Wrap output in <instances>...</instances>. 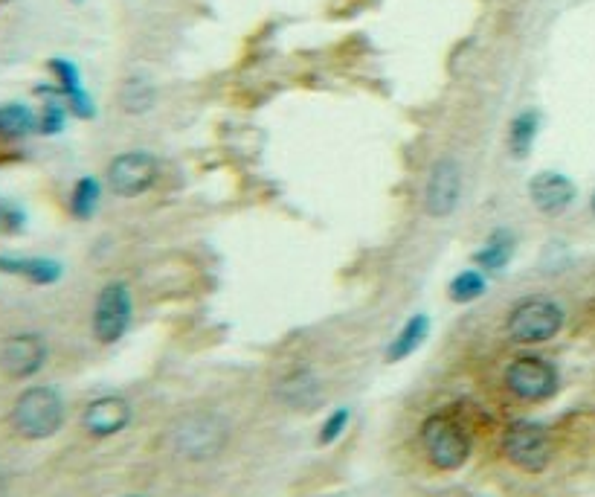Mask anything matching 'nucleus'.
<instances>
[{
  "label": "nucleus",
  "mask_w": 595,
  "mask_h": 497,
  "mask_svg": "<svg viewBox=\"0 0 595 497\" xmlns=\"http://www.w3.org/2000/svg\"><path fill=\"white\" fill-rule=\"evenodd\" d=\"M9 422L21 439H30V442L50 439L59 434L64 425V402L53 387H30L15 399Z\"/></svg>",
  "instance_id": "obj_1"
},
{
  "label": "nucleus",
  "mask_w": 595,
  "mask_h": 497,
  "mask_svg": "<svg viewBox=\"0 0 595 497\" xmlns=\"http://www.w3.org/2000/svg\"><path fill=\"white\" fill-rule=\"evenodd\" d=\"M421 451L439 471H459L471 460V434L450 413H433L421 425Z\"/></svg>",
  "instance_id": "obj_2"
},
{
  "label": "nucleus",
  "mask_w": 595,
  "mask_h": 497,
  "mask_svg": "<svg viewBox=\"0 0 595 497\" xmlns=\"http://www.w3.org/2000/svg\"><path fill=\"white\" fill-rule=\"evenodd\" d=\"M230 439V431L227 425L212 416V413H189L183 416L178 425L172 428V448L175 454L183 457V460H192V463H204V460H212L224 451Z\"/></svg>",
  "instance_id": "obj_3"
},
{
  "label": "nucleus",
  "mask_w": 595,
  "mask_h": 497,
  "mask_svg": "<svg viewBox=\"0 0 595 497\" xmlns=\"http://www.w3.org/2000/svg\"><path fill=\"white\" fill-rule=\"evenodd\" d=\"M503 454L514 468H520L526 474H540L552 463L555 445H552L549 431L540 422L517 419L503 434Z\"/></svg>",
  "instance_id": "obj_4"
},
{
  "label": "nucleus",
  "mask_w": 595,
  "mask_h": 497,
  "mask_svg": "<svg viewBox=\"0 0 595 497\" xmlns=\"http://www.w3.org/2000/svg\"><path fill=\"white\" fill-rule=\"evenodd\" d=\"M561 329H564V309L543 297L517 303L506 320L508 341L523 343V346L552 341Z\"/></svg>",
  "instance_id": "obj_5"
},
{
  "label": "nucleus",
  "mask_w": 595,
  "mask_h": 497,
  "mask_svg": "<svg viewBox=\"0 0 595 497\" xmlns=\"http://www.w3.org/2000/svg\"><path fill=\"white\" fill-rule=\"evenodd\" d=\"M506 387L520 402H546L558 393V370L543 355H517L506 367Z\"/></svg>",
  "instance_id": "obj_6"
},
{
  "label": "nucleus",
  "mask_w": 595,
  "mask_h": 497,
  "mask_svg": "<svg viewBox=\"0 0 595 497\" xmlns=\"http://www.w3.org/2000/svg\"><path fill=\"white\" fill-rule=\"evenodd\" d=\"M134 317L131 291L125 282H108L102 285L96 306H93V338L99 343H117Z\"/></svg>",
  "instance_id": "obj_7"
},
{
  "label": "nucleus",
  "mask_w": 595,
  "mask_h": 497,
  "mask_svg": "<svg viewBox=\"0 0 595 497\" xmlns=\"http://www.w3.org/2000/svg\"><path fill=\"white\" fill-rule=\"evenodd\" d=\"M160 178V163L149 152H125L108 163V187L122 198H137L149 192Z\"/></svg>",
  "instance_id": "obj_8"
},
{
  "label": "nucleus",
  "mask_w": 595,
  "mask_h": 497,
  "mask_svg": "<svg viewBox=\"0 0 595 497\" xmlns=\"http://www.w3.org/2000/svg\"><path fill=\"white\" fill-rule=\"evenodd\" d=\"M47 364V343L35 332H18L0 341V375L24 381Z\"/></svg>",
  "instance_id": "obj_9"
},
{
  "label": "nucleus",
  "mask_w": 595,
  "mask_h": 497,
  "mask_svg": "<svg viewBox=\"0 0 595 497\" xmlns=\"http://www.w3.org/2000/svg\"><path fill=\"white\" fill-rule=\"evenodd\" d=\"M462 198V166L453 157H442L433 163L424 184V210L427 216L447 218Z\"/></svg>",
  "instance_id": "obj_10"
},
{
  "label": "nucleus",
  "mask_w": 595,
  "mask_h": 497,
  "mask_svg": "<svg viewBox=\"0 0 595 497\" xmlns=\"http://www.w3.org/2000/svg\"><path fill=\"white\" fill-rule=\"evenodd\" d=\"M131 422V404L122 396H102L96 402H90L82 413V428L93 439H108L125 431Z\"/></svg>",
  "instance_id": "obj_11"
},
{
  "label": "nucleus",
  "mask_w": 595,
  "mask_h": 497,
  "mask_svg": "<svg viewBox=\"0 0 595 497\" xmlns=\"http://www.w3.org/2000/svg\"><path fill=\"white\" fill-rule=\"evenodd\" d=\"M529 195H532V204L540 213L558 216L575 201L578 192H575V184L561 172H540L529 184Z\"/></svg>",
  "instance_id": "obj_12"
},
{
  "label": "nucleus",
  "mask_w": 595,
  "mask_h": 497,
  "mask_svg": "<svg viewBox=\"0 0 595 497\" xmlns=\"http://www.w3.org/2000/svg\"><path fill=\"white\" fill-rule=\"evenodd\" d=\"M276 399L285 404V407H294V410H314L320 404V399H323L320 378L311 373V370H294V373H288L285 378H279Z\"/></svg>",
  "instance_id": "obj_13"
},
{
  "label": "nucleus",
  "mask_w": 595,
  "mask_h": 497,
  "mask_svg": "<svg viewBox=\"0 0 595 497\" xmlns=\"http://www.w3.org/2000/svg\"><path fill=\"white\" fill-rule=\"evenodd\" d=\"M50 70H53V76L59 79V94H61V99L67 102V108H70L76 117L90 120L96 111H93V102H90V96L85 94V88H82L79 67H76L73 62H67V59H53V62H50Z\"/></svg>",
  "instance_id": "obj_14"
},
{
  "label": "nucleus",
  "mask_w": 595,
  "mask_h": 497,
  "mask_svg": "<svg viewBox=\"0 0 595 497\" xmlns=\"http://www.w3.org/2000/svg\"><path fill=\"white\" fill-rule=\"evenodd\" d=\"M427 335H430V317H427V314H413V317L398 329V335H395L392 343L387 346L389 364L410 358L418 346L427 341Z\"/></svg>",
  "instance_id": "obj_15"
},
{
  "label": "nucleus",
  "mask_w": 595,
  "mask_h": 497,
  "mask_svg": "<svg viewBox=\"0 0 595 497\" xmlns=\"http://www.w3.org/2000/svg\"><path fill=\"white\" fill-rule=\"evenodd\" d=\"M511 256H514V233L506 230V227H500V230H494L485 239L482 248L476 250L474 262L479 265V271L497 274V271H503L508 262H511Z\"/></svg>",
  "instance_id": "obj_16"
},
{
  "label": "nucleus",
  "mask_w": 595,
  "mask_h": 497,
  "mask_svg": "<svg viewBox=\"0 0 595 497\" xmlns=\"http://www.w3.org/2000/svg\"><path fill=\"white\" fill-rule=\"evenodd\" d=\"M38 131V117L21 102L0 105V140H21Z\"/></svg>",
  "instance_id": "obj_17"
},
{
  "label": "nucleus",
  "mask_w": 595,
  "mask_h": 497,
  "mask_svg": "<svg viewBox=\"0 0 595 497\" xmlns=\"http://www.w3.org/2000/svg\"><path fill=\"white\" fill-rule=\"evenodd\" d=\"M154 102H157V91L143 76H128L119 85V108L125 114H146L154 108Z\"/></svg>",
  "instance_id": "obj_18"
},
{
  "label": "nucleus",
  "mask_w": 595,
  "mask_h": 497,
  "mask_svg": "<svg viewBox=\"0 0 595 497\" xmlns=\"http://www.w3.org/2000/svg\"><path fill=\"white\" fill-rule=\"evenodd\" d=\"M0 271L18 274L35 285H50L61 277L59 262L53 259H0Z\"/></svg>",
  "instance_id": "obj_19"
},
{
  "label": "nucleus",
  "mask_w": 595,
  "mask_h": 497,
  "mask_svg": "<svg viewBox=\"0 0 595 497\" xmlns=\"http://www.w3.org/2000/svg\"><path fill=\"white\" fill-rule=\"evenodd\" d=\"M537 128H540V117H537L535 111L517 114L511 120V125H508V152L514 157L529 155L537 140Z\"/></svg>",
  "instance_id": "obj_20"
},
{
  "label": "nucleus",
  "mask_w": 595,
  "mask_h": 497,
  "mask_svg": "<svg viewBox=\"0 0 595 497\" xmlns=\"http://www.w3.org/2000/svg\"><path fill=\"white\" fill-rule=\"evenodd\" d=\"M485 291H488V282L482 277V271H476V268H468V271L456 274V277L450 280V285H447L450 300H453V303H462V306L479 300Z\"/></svg>",
  "instance_id": "obj_21"
},
{
  "label": "nucleus",
  "mask_w": 595,
  "mask_h": 497,
  "mask_svg": "<svg viewBox=\"0 0 595 497\" xmlns=\"http://www.w3.org/2000/svg\"><path fill=\"white\" fill-rule=\"evenodd\" d=\"M99 198H102V187H99V181L96 178H79L76 181V187L70 192V213L76 218H90L96 213V207H99Z\"/></svg>",
  "instance_id": "obj_22"
},
{
  "label": "nucleus",
  "mask_w": 595,
  "mask_h": 497,
  "mask_svg": "<svg viewBox=\"0 0 595 497\" xmlns=\"http://www.w3.org/2000/svg\"><path fill=\"white\" fill-rule=\"evenodd\" d=\"M67 102H59V99H50L47 105H44V111H41V117H38V131L41 134H59L64 123H67Z\"/></svg>",
  "instance_id": "obj_23"
},
{
  "label": "nucleus",
  "mask_w": 595,
  "mask_h": 497,
  "mask_svg": "<svg viewBox=\"0 0 595 497\" xmlns=\"http://www.w3.org/2000/svg\"><path fill=\"white\" fill-rule=\"evenodd\" d=\"M349 419H352V413H349L346 407H337V410L328 416L326 422H323L317 442H320V445H334L340 436L346 434V428H349Z\"/></svg>",
  "instance_id": "obj_24"
},
{
  "label": "nucleus",
  "mask_w": 595,
  "mask_h": 497,
  "mask_svg": "<svg viewBox=\"0 0 595 497\" xmlns=\"http://www.w3.org/2000/svg\"><path fill=\"white\" fill-rule=\"evenodd\" d=\"M0 497H9V477L0 471Z\"/></svg>",
  "instance_id": "obj_25"
},
{
  "label": "nucleus",
  "mask_w": 595,
  "mask_h": 497,
  "mask_svg": "<svg viewBox=\"0 0 595 497\" xmlns=\"http://www.w3.org/2000/svg\"><path fill=\"white\" fill-rule=\"evenodd\" d=\"M125 497H143V495H125Z\"/></svg>",
  "instance_id": "obj_26"
},
{
  "label": "nucleus",
  "mask_w": 595,
  "mask_h": 497,
  "mask_svg": "<svg viewBox=\"0 0 595 497\" xmlns=\"http://www.w3.org/2000/svg\"><path fill=\"white\" fill-rule=\"evenodd\" d=\"M593 210H595V195H593Z\"/></svg>",
  "instance_id": "obj_27"
}]
</instances>
